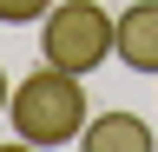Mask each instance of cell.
I'll return each instance as SVG.
<instances>
[{"instance_id":"cell-1","label":"cell","mask_w":158,"mask_h":152,"mask_svg":"<svg viewBox=\"0 0 158 152\" xmlns=\"http://www.w3.org/2000/svg\"><path fill=\"white\" fill-rule=\"evenodd\" d=\"M7 119H13V132L27 145H73L79 132H86V86H79V73H66V66H33L27 80L13 86V99H7Z\"/></svg>"},{"instance_id":"cell-2","label":"cell","mask_w":158,"mask_h":152,"mask_svg":"<svg viewBox=\"0 0 158 152\" xmlns=\"http://www.w3.org/2000/svg\"><path fill=\"white\" fill-rule=\"evenodd\" d=\"M118 40V20L99 0H53V13L40 20V53H46L53 66H66L86 80L92 66H106V53Z\"/></svg>"},{"instance_id":"cell-3","label":"cell","mask_w":158,"mask_h":152,"mask_svg":"<svg viewBox=\"0 0 158 152\" xmlns=\"http://www.w3.org/2000/svg\"><path fill=\"white\" fill-rule=\"evenodd\" d=\"M112 20H118L112 53H118L132 73H158V0H132V7L112 13Z\"/></svg>"},{"instance_id":"cell-4","label":"cell","mask_w":158,"mask_h":152,"mask_svg":"<svg viewBox=\"0 0 158 152\" xmlns=\"http://www.w3.org/2000/svg\"><path fill=\"white\" fill-rule=\"evenodd\" d=\"M79 145L86 152H152V126L138 112H99V119H86Z\"/></svg>"},{"instance_id":"cell-5","label":"cell","mask_w":158,"mask_h":152,"mask_svg":"<svg viewBox=\"0 0 158 152\" xmlns=\"http://www.w3.org/2000/svg\"><path fill=\"white\" fill-rule=\"evenodd\" d=\"M53 13V0H0V20L7 27H33V20H46Z\"/></svg>"},{"instance_id":"cell-6","label":"cell","mask_w":158,"mask_h":152,"mask_svg":"<svg viewBox=\"0 0 158 152\" xmlns=\"http://www.w3.org/2000/svg\"><path fill=\"white\" fill-rule=\"evenodd\" d=\"M7 99H13V86H7V73H0V106H7Z\"/></svg>"}]
</instances>
